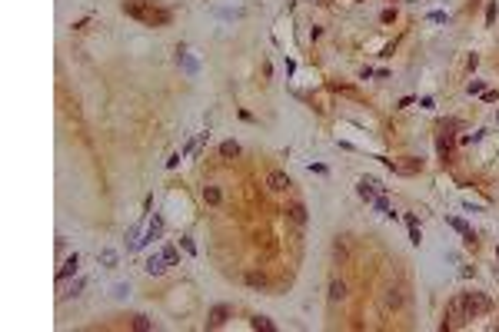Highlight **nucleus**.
Returning <instances> with one entry per match:
<instances>
[{"instance_id": "nucleus-7", "label": "nucleus", "mask_w": 499, "mask_h": 332, "mask_svg": "<svg viewBox=\"0 0 499 332\" xmlns=\"http://www.w3.org/2000/svg\"><path fill=\"white\" fill-rule=\"evenodd\" d=\"M386 163L393 166L396 173H416V169H423V163H420V160H410V163H393V160H386Z\"/></svg>"}, {"instance_id": "nucleus-15", "label": "nucleus", "mask_w": 499, "mask_h": 332, "mask_svg": "<svg viewBox=\"0 0 499 332\" xmlns=\"http://www.w3.org/2000/svg\"><path fill=\"white\" fill-rule=\"evenodd\" d=\"M100 259H103V266H117V253H113V249H103Z\"/></svg>"}, {"instance_id": "nucleus-17", "label": "nucleus", "mask_w": 499, "mask_h": 332, "mask_svg": "<svg viewBox=\"0 0 499 332\" xmlns=\"http://www.w3.org/2000/svg\"><path fill=\"white\" fill-rule=\"evenodd\" d=\"M253 326H256V329H266V332H270V329H273V326H270V322H266V319H263V316H260V319H253Z\"/></svg>"}, {"instance_id": "nucleus-2", "label": "nucleus", "mask_w": 499, "mask_h": 332, "mask_svg": "<svg viewBox=\"0 0 499 332\" xmlns=\"http://www.w3.org/2000/svg\"><path fill=\"white\" fill-rule=\"evenodd\" d=\"M266 186L273 189V193H286V189H293V179H289L283 169H270V173H266Z\"/></svg>"}, {"instance_id": "nucleus-5", "label": "nucleus", "mask_w": 499, "mask_h": 332, "mask_svg": "<svg viewBox=\"0 0 499 332\" xmlns=\"http://www.w3.org/2000/svg\"><path fill=\"white\" fill-rule=\"evenodd\" d=\"M383 306H386V309H399V306H403V289H399V286H389V289H386V299H383Z\"/></svg>"}, {"instance_id": "nucleus-3", "label": "nucleus", "mask_w": 499, "mask_h": 332, "mask_svg": "<svg viewBox=\"0 0 499 332\" xmlns=\"http://www.w3.org/2000/svg\"><path fill=\"white\" fill-rule=\"evenodd\" d=\"M230 306H213V309H210V316H207V326H210V329H216V326H223V322H226V319H230Z\"/></svg>"}, {"instance_id": "nucleus-10", "label": "nucleus", "mask_w": 499, "mask_h": 332, "mask_svg": "<svg viewBox=\"0 0 499 332\" xmlns=\"http://www.w3.org/2000/svg\"><path fill=\"white\" fill-rule=\"evenodd\" d=\"M203 203H207V206H216V203H220V189L216 186H203Z\"/></svg>"}, {"instance_id": "nucleus-11", "label": "nucleus", "mask_w": 499, "mask_h": 332, "mask_svg": "<svg viewBox=\"0 0 499 332\" xmlns=\"http://www.w3.org/2000/svg\"><path fill=\"white\" fill-rule=\"evenodd\" d=\"M160 232H163V222H160V220H153V222H150V229H146V239H143V243H150V239H156ZM143 243H140V246H143Z\"/></svg>"}, {"instance_id": "nucleus-6", "label": "nucleus", "mask_w": 499, "mask_h": 332, "mask_svg": "<svg viewBox=\"0 0 499 332\" xmlns=\"http://www.w3.org/2000/svg\"><path fill=\"white\" fill-rule=\"evenodd\" d=\"M77 263H80V256L73 253V256H70V259H67L64 266H60V273H57V279H67V276H73V273H77Z\"/></svg>"}, {"instance_id": "nucleus-14", "label": "nucleus", "mask_w": 499, "mask_h": 332, "mask_svg": "<svg viewBox=\"0 0 499 332\" xmlns=\"http://www.w3.org/2000/svg\"><path fill=\"white\" fill-rule=\"evenodd\" d=\"M246 282H250V286H260V289L266 286V279L260 276V273H246Z\"/></svg>"}, {"instance_id": "nucleus-12", "label": "nucleus", "mask_w": 499, "mask_h": 332, "mask_svg": "<svg viewBox=\"0 0 499 332\" xmlns=\"http://www.w3.org/2000/svg\"><path fill=\"white\" fill-rule=\"evenodd\" d=\"M220 153L230 160V156H240V143H233V140H226V143L220 146Z\"/></svg>"}, {"instance_id": "nucleus-13", "label": "nucleus", "mask_w": 499, "mask_h": 332, "mask_svg": "<svg viewBox=\"0 0 499 332\" xmlns=\"http://www.w3.org/2000/svg\"><path fill=\"white\" fill-rule=\"evenodd\" d=\"M177 60H180L183 66H187V73H197V60H190V56L183 54V50H177Z\"/></svg>"}, {"instance_id": "nucleus-16", "label": "nucleus", "mask_w": 499, "mask_h": 332, "mask_svg": "<svg viewBox=\"0 0 499 332\" xmlns=\"http://www.w3.org/2000/svg\"><path fill=\"white\" fill-rule=\"evenodd\" d=\"M133 329H150V319L146 316H133Z\"/></svg>"}, {"instance_id": "nucleus-9", "label": "nucleus", "mask_w": 499, "mask_h": 332, "mask_svg": "<svg viewBox=\"0 0 499 332\" xmlns=\"http://www.w3.org/2000/svg\"><path fill=\"white\" fill-rule=\"evenodd\" d=\"M343 296H346V282H340V279H333V282H330V299H333V302H340Z\"/></svg>"}, {"instance_id": "nucleus-4", "label": "nucleus", "mask_w": 499, "mask_h": 332, "mask_svg": "<svg viewBox=\"0 0 499 332\" xmlns=\"http://www.w3.org/2000/svg\"><path fill=\"white\" fill-rule=\"evenodd\" d=\"M286 216H289L293 222H296V226H306V220H310V216H306V206H303V203H289V206H286Z\"/></svg>"}, {"instance_id": "nucleus-1", "label": "nucleus", "mask_w": 499, "mask_h": 332, "mask_svg": "<svg viewBox=\"0 0 499 332\" xmlns=\"http://www.w3.org/2000/svg\"><path fill=\"white\" fill-rule=\"evenodd\" d=\"M489 309H493V302H489L483 292H463V312H466V319H479V316H486Z\"/></svg>"}, {"instance_id": "nucleus-8", "label": "nucleus", "mask_w": 499, "mask_h": 332, "mask_svg": "<svg viewBox=\"0 0 499 332\" xmlns=\"http://www.w3.org/2000/svg\"><path fill=\"white\" fill-rule=\"evenodd\" d=\"M166 259H160V256H150V259H146V273H150V276H160V273H163V269H166Z\"/></svg>"}]
</instances>
